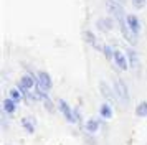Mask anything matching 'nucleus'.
Masks as SVG:
<instances>
[{"label": "nucleus", "instance_id": "20e7f679", "mask_svg": "<svg viewBox=\"0 0 147 145\" xmlns=\"http://www.w3.org/2000/svg\"><path fill=\"white\" fill-rule=\"evenodd\" d=\"M58 109H60V112L63 114V117L66 119V122H69V124H76V119H74V109L69 107V104H68L65 99H58Z\"/></svg>", "mask_w": 147, "mask_h": 145}, {"label": "nucleus", "instance_id": "4be33fe9", "mask_svg": "<svg viewBox=\"0 0 147 145\" xmlns=\"http://www.w3.org/2000/svg\"><path fill=\"white\" fill-rule=\"evenodd\" d=\"M116 2H121V3H124V2H126V0H116Z\"/></svg>", "mask_w": 147, "mask_h": 145}, {"label": "nucleus", "instance_id": "39448f33", "mask_svg": "<svg viewBox=\"0 0 147 145\" xmlns=\"http://www.w3.org/2000/svg\"><path fill=\"white\" fill-rule=\"evenodd\" d=\"M126 21H127L129 30L132 32V35H136V36L139 38L140 32H142V23H140L139 17H137V15H134V13H127V15H126Z\"/></svg>", "mask_w": 147, "mask_h": 145}, {"label": "nucleus", "instance_id": "a211bd4d", "mask_svg": "<svg viewBox=\"0 0 147 145\" xmlns=\"http://www.w3.org/2000/svg\"><path fill=\"white\" fill-rule=\"evenodd\" d=\"M114 51H116V50H114L111 45H104L102 46V54H104L106 59H109V61H113L114 59Z\"/></svg>", "mask_w": 147, "mask_h": 145}, {"label": "nucleus", "instance_id": "ddd939ff", "mask_svg": "<svg viewBox=\"0 0 147 145\" xmlns=\"http://www.w3.org/2000/svg\"><path fill=\"white\" fill-rule=\"evenodd\" d=\"M99 127H101V120L99 119H94V117H89L86 120V124H84V129H86L88 134H96L99 130Z\"/></svg>", "mask_w": 147, "mask_h": 145}, {"label": "nucleus", "instance_id": "1a4fd4ad", "mask_svg": "<svg viewBox=\"0 0 147 145\" xmlns=\"http://www.w3.org/2000/svg\"><path fill=\"white\" fill-rule=\"evenodd\" d=\"M126 56H127V61H129V66L132 69H139L140 68V59H139V53L134 50L132 46L126 50Z\"/></svg>", "mask_w": 147, "mask_h": 145}, {"label": "nucleus", "instance_id": "9b49d317", "mask_svg": "<svg viewBox=\"0 0 147 145\" xmlns=\"http://www.w3.org/2000/svg\"><path fill=\"white\" fill-rule=\"evenodd\" d=\"M2 107H3V112L7 114V115H13L17 109H18V102H15L13 99H3V102H2Z\"/></svg>", "mask_w": 147, "mask_h": 145}, {"label": "nucleus", "instance_id": "f257e3e1", "mask_svg": "<svg viewBox=\"0 0 147 145\" xmlns=\"http://www.w3.org/2000/svg\"><path fill=\"white\" fill-rule=\"evenodd\" d=\"M113 89H114V92H116V97H117L119 102H122L124 105L129 104L131 96H129V87H127V84L124 83V79H121V78L114 79L113 81Z\"/></svg>", "mask_w": 147, "mask_h": 145}, {"label": "nucleus", "instance_id": "6e6552de", "mask_svg": "<svg viewBox=\"0 0 147 145\" xmlns=\"http://www.w3.org/2000/svg\"><path fill=\"white\" fill-rule=\"evenodd\" d=\"M114 64H116V68L117 69H121V71H127L131 66H129V61H127V56L126 53H122L121 50H116L114 51Z\"/></svg>", "mask_w": 147, "mask_h": 145}, {"label": "nucleus", "instance_id": "4468645a", "mask_svg": "<svg viewBox=\"0 0 147 145\" xmlns=\"http://www.w3.org/2000/svg\"><path fill=\"white\" fill-rule=\"evenodd\" d=\"M99 115L101 119H106V120H111L114 115V111H113V105L109 104V102H102L99 107Z\"/></svg>", "mask_w": 147, "mask_h": 145}, {"label": "nucleus", "instance_id": "f3484780", "mask_svg": "<svg viewBox=\"0 0 147 145\" xmlns=\"http://www.w3.org/2000/svg\"><path fill=\"white\" fill-rule=\"evenodd\" d=\"M8 97L13 99L15 102H20L22 99H23V94H22V91L18 89V87H12L10 92H8Z\"/></svg>", "mask_w": 147, "mask_h": 145}, {"label": "nucleus", "instance_id": "7ed1b4c3", "mask_svg": "<svg viewBox=\"0 0 147 145\" xmlns=\"http://www.w3.org/2000/svg\"><path fill=\"white\" fill-rule=\"evenodd\" d=\"M36 86L41 87V89H45V91H51V87H53V79L50 76V72L47 71H38L36 72Z\"/></svg>", "mask_w": 147, "mask_h": 145}, {"label": "nucleus", "instance_id": "6ab92c4d", "mask_svg": "<svg viewBox=\"0 0 147 145\" xmlns=\"http://www.w3.org/2000/svg\"><path fill=\"white\" fill-rule=\"evenodd\" d=\"M131 2H132V7L136 10H142L147 3V0H131Z\"/></svg>", "mask_w": 147, "mask_h": 145}, {"label": "nucleus", "instance_id": "9d476101", "mask_svg": "<svg viewBox=\"0 0 147 145\" xmlns=\"http://www.w3.org/2000/svg\"><path fill=\"white\" fill-rule=\"evenodd\" d=\"M83 38H84V41H86L89 46H93L94 50H98V51H102V46L99 45V41H98V38H96V35H94L91 30H86V32L83 33Z\"/></svg>", "mask_w": 147, "mask_h": 145}, {"label": "nucleus", "instance_id": "412c9836", "mask_svg": "<svg viewBox=\"0 0 147 145\" xmlns=\"http://www.w3.org/2000/svg\"><path fill=\"white\" fill-rule=\"evenodd\" d=\"M74 119H76V122H80V120H81V112H80V109H74Z\"/></svg>", "mask_w": 147, "mask_h": 145}, {"label": "nucleus", "instance_id": "dca6fc26", "mask_svg": "<svg viewBox=\"0 0 147 145\" xmlns=\"http://www.w3.org/2000/svg\"><path fill=\"white\" fill-rule=\"evenodd\" d=\"M136 115L140 119H146L147 117V101H140L137 107H136Z\"/></svg>", "mask_w": 147, "mask_h": 145}, {"label": "nucleus", "instance_id": "423d86ee", "mask_svg": "<svg viewBox=\"0 0 147 145\" xmlns=\"http://www.w3.org/2000/svg\"><path fill=\"white\" fill-rule=\"evenodd\" d=\"M99 92H101V96L106 99V102H109V104H114V102L117 101L114 89L107 84L106 81H99Z\"/></svg>", "mask_w": 147, "mask_h": 145}, {"label": "nucleus", "instance_id": "f8f14e48", "mask_svg": "<svg viewBox=\"0 0 147 145\" xmlns=\"http://www.w3.org/2000/svg\"><path fill=\"white\" fill-rule=\"evenodd\" d=\"M18 84L23 86V87H25V89H28V91H32L35 86H36V78H33L30 72H27V74H23V76L20 78Z\"/></svg>", "mask_w": 147, "mask_h": 145}, {"label": "nucleus", "instance_id": "f03ea898", "mask_svg": "<svg viewBox=\"0 0 147 145\" xmlns=\"http://www.w3.org/2000/svg\"><path fill=\"white\" fill-rule=\"evenodd\" d=\"M104 3H106V8L109 10V15H111V17H113L116 21H117V20L126 18L124 3H121V2H116V0H104Z\"/></svg>", "mask_w": 147, "mask_h": 145}, {"label": "nucleus", "instance_id": "aec40b11", "mask_svg": "<svg viewBox=\"0 0 147 145\" xmlns=\"http://www.w3.org/2000/svg\"><path fill=\"white\" fill-rule=\"evenodd\" d=\"M43 105H45V109H47L48 112H55V105H53V102H51L50 97H48L47 101H43Z\"/></svg>", "mask_w": 147, "mask_h": 145}, {"label": "nucleus", "instance_id": "0eeeda50", "mask_svg": "<svg viewBox=\"0 0 147 145\" xmlns=\"http://www.w3.org/2000/svg\"><path fill=\"white\" fill-rule=\"evenodd\" d=\"M116 25H117V23H116V20H114L113 17H101V18L96 20V26H98V30L102 32V33L111 32Z\"/></svg>", "mask_w": 147, "mask_h": 145}, {"label": "nucleus", "instance_id": "2eb2a0df", "mask_svg": "<svg viewBox=\"0 0 147 145\" xmlns=\"http://www.w3.org/2000/svg\"><path fill=\"white\" fill-rule=\"evenodd\" d=\"M22 127L27 130V134H35V129H36V120L35 117H23L22 119Z\"/></svg>", "mask_w": 147, "mask_h": 145}]
</instances>
